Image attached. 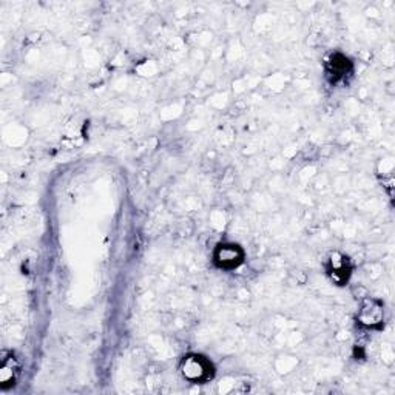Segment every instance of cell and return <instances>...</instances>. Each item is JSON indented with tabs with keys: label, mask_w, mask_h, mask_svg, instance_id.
<instances>
[{
	"label": "cell",
	"mask_w": 395,
	"mask_h": 395,
	"mask_svg": "<svg viewBox=\"0 0 395 395\" xmlns=\"http://www.w3.org/2000/svg\"><path fill=\"white\" fill-rule=\"evenodd\" d=\"M181 373L185 380L193 383H204L210 380L213 375V368L210 361L203 355H189L181 363Z\"/></svg>",
	"instance_id": "1"
},
{
	"label": "cell",
	"mask_w": 395,
	"mask_h": 395,
	"mask_svg": "<svg viewBox=\"0 0 395 395\" xmlns=\"http://www.w3.org/2000/svg\"><path fill=\"white\" fill-rule=\"evenodd\" d=\"M215 262L222 269H235L241 265L244 260V252L238 244L224 243L216 247L215 250Z\"/></svg>",
	"instance_id": "2"
},
{
	"label": "cell",
	"mask_w": 395,
	"mask_h": 395,
	"mask_svg": "<svg viewBox=\"0 0 395 395\" xmlns=\"http://www.w3.org/2000/svg\"><path fill=\"white\" fill-rule=\"evenodd\" d=\"M384 311L380 301L368 298L361 303L359 311V323L365 328H378L383 323Z\"/></svg>",
	"instance_id": "3"
},
{
	"label": "cell",
	"mask_w": 395,
	"mask_h": 395,
	"mask_svg": "<svg viewBox=\"0 0 395 395\" xmlns=\"http://www.w3.org/2000/svg\"><path fill=\"white\" fill-rule=\"evenodd\" d=\"M328 272L330 280L334 281L338 286H344L347 281H349L351 274H352V266L351 261L347 257L342 253H332L329 258V266H328Z\"/></svg>",
	"instance_id": "4"
},
{
	"label": "cell",
	"mask_w": 395,
	"mask_h": 395,
	"mask_svg": "<svg viewBox=\"0 0 395 395\" xmlns=\"http://www.w3.org/2000/svg\"><path fill=\"white\" fill-rule=\"evenodd\" d=\"M18 363L13 357L6 359L2 365V369H0V384H2L4 389L11 388L14 386L15 377H18Z\"/></svg>",
	"instance_id": "5"
},
{
	"label": "cell",
	"mask_w": 395,
	"mask_h": 395,
	"mask_svg": "<svg viewBox=\"0 0 395 395\" xmlns=\"http://www.w3.org/2000/svg\"><path fill=\"white\" fill-rule=\"evenodd\" d=\"M351 72V62L342 54H335L329 62V74L334 77V81L342 79Z\"/></svg>",
	"instance_id": "6"
}]
</instances>
